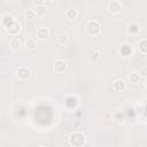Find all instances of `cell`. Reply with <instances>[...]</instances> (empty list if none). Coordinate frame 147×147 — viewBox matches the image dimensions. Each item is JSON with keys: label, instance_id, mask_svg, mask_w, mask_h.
Masks as SVG:
<instances>
[{"label": "cell", "instance_id": "d6986e66", "mask_svg": "<svg viewBox=\"0 0 147 147\" xmlns=\"http://www.w3.org/2000/svg\"><path fill=\"white\" fill-rule=\"evenodd\" d=\"M36 16H37V14H36L34 9H26L24 13V17L26 20H33V18H36Z\"/></svg>", "mask_w": 147, "mask_h": 147}, {"label": "cell", "instance_id": "5b68a950", "mask_svg": "<svg viewBox=\"0 0 147 147\" xmlns=\"http://www.w3.org/2000/svg\"><path fill=\"white\" fill-rule=\"evenodd\" d=\"M122 8H123V6H122L121 1H118V0H111V1L107 5V10H108L110 14H114V15L118 14V13L122 10Z\"/></svg>", "mask_w": 147, "mask_h": 147}, {"label": "cell", "instance_id": "e0dca14e", "mask_svg": "<svg viewBox=\"0 0 147 147\" xmlns=\"http://www.w3.org/2000/svg\"><path fill=\"white\" fill-rule=\"evenodd\" d=\"M65 16H67V18H69V20H75V18L78 16V11H77V9H75V8H69V9L65 10Z\"/></svg>", "mask_w": 147, "mask_h": 147}, {"label": "cell", "instance_id": "ac0fdd59", "mask_svg": "<svg viewBox=\"0 0 147 147\" xmlns=\"http://www.w3.org/2000/svg\"><path fill=\"white\" fill-rule=\"evenodd\" d=\"M15 18H14V16L11 15V14H6V15H3L2 16V18H1V24H2V26H5V25H7L9 22H11V21H14Z\"/></svg>", "mask_w": 147, "mask_h": 147}, {"label": "cell", "instance_id": "8992f818", "mask_svg": "<svg viewBox=\"0 0 147 147\" xmlns=\"http://www.w3.org/2000/svg\"><path fill=\"white\" fill-rule=\"evenodd\" d=\"M67 68H68V64H67V62L64 60H55V62L53 64V69L57 74L64 72L67 70Z\"/></svg>", "mask_w": 147, "mask_h": 147}, {"label": "cell", "instance_id": "d4e9b609", "mask_svg": "<svg viewBox=\"0 0 147 147\" xmlns=\"http://www.w3.org/2000/svg\"><path fill=\"white\" fill-rule=\"evenodd\" d=\"M37 147H45V146H37Z\"/></svg>", "mask_w": 147, "mask_h": 147}, {"label": "cell", "instance_id": "52a82bcc", "mask_svg": "<svg viewBox=\"0 0 147 147\" xmlns=\"http://www.w3.org/2000/svg\"><path fill=\"white\" fill-rule=\"evenodd\" d=\"M64 103H65L67 108H69V109H75V108H77L79 101H78V98H77L76 95H68V96L65 98V100H64Z\"/></svg>", "mask_w": 147, "mask_h": 147}, {"label": "cell", "instance_id": "603a6c76", "mask_svg": "<svg viewBox=\"0 0 147 147\" xmlns=\"http://www.w3.org/2000/svg\"><path fill=\"white\" fill-rule=\"evenodd\" d=\"M98 55H99V53H98V52H95V53H94V59H95V60L98 59Z\"/></svg>", "mask_w": 147, "mask_h": 147}, {"label": "cell", "instance_id": "9c48e42d", "mask_svg": "<svg viewBox=\"0 0 147 147\" xmlns=\"http://www.w3.org/2000/svg\"><path fill=\"white\" fill-rule=\"evenodd\" d=\"M48 34H49V31H48L47 28H39L36 31V37L39 40H46V38L48 37Z\"/></svg>", "mask_w": 147, "mask_h": 147}, {"label": "cell", "instance_id": "8fae6325", "mask_svg": "<svg viewBox=\"0 0 147 147\" xmlns=\"http://www.w3.org/2000/svg\"><path fill=\"white\" fill-rule=\"evenodd\" d=\"M127 79H129V83H131V84H138L140 82V79H141V76L137 71H132V72L129 74Z\"/></svg>", "mask_w": 147, "mask_h": 147}, {"label": "cell", "instance_id": "4fadbf2b", "mask_svg": "<svg viewBox=\"0 0 147 147\" xmlns=\"http://www.w3.org/2000/svg\"><path fill=\"white\" fill-rule=\"evenodd\" d=\"M8 45H9V48L13 49V51H18V49L21 48V46H22L20 39H17V38H13V39H10Z\"/></svg>", "mask_w": 147, "mask_h": 147}, {"label": "cell", "instance_id": "9a60e30c", "mask_svg": "<svg viewBox=\"0 0 147 147\" xmlns=\"http://www.w3.org/2000/svg\"><path fill=\"white\" fill-rule=\"evenodd\" d=\"M34 11L37 14V16H45L47 14V6L46 5H41V6H37L34 8Z\"/></svg>", "mask_w": 147, "mask_h": 147}, {"label": "cell", "instance_id": "5bb4252c", "mask_svg": "<svg viewBox=\"0 0 147 147\" xmlns=\"http://www.w3.org/2000/svg\"><path fill=\"white\" fill-rule=\"evenodd\" d=\"M138 49L140 53L147 54V38H144L138 42Z\"/></svg>", "mask_w": 147, "mask_h": 147}, {"label": "cell", "instance_id": "30bf717a", "mask_svg": "<svg viewBox=\"0 0 147 147\" xmlns=\"http://www.w3.org/2000/svg\"><path fill=\"white\" fill-rule=\"evenodd\" d=\"M114 90L116 92H123L125 88H126V83L123 80V79H116L114 82Z\"/></svg>", "mask_w": 147, "mask_h": 147}, {"label": "cell", "instance_id": "277c9868", "mask_svg": "<svg viewBox=\"0 0 147 147\" xmlns=\"http://www.w3.org/2000/svg\"><path fill=\"white\" fill-rule=\"evenodd\" d=\"M30 76H31V71L26 67H20V68H17V70H16V77H17L18 80L25 82V80H28L30 78Z\"/></svg>", "mask_w": 147, "mask_h": 147}, {"label": "cell", "instance_id": "ffe728a7", "mask_svg": "<svg viewBox=\"0 0 147 147\" xmlns=\"http://www.w3.org/2000/svg\"><path fill=\"white\" fill-rule=\"evenodd\" d=\"M24 46H25L26 49H34V48L37 47V42H36L34 39H28V40L25 41Z\"/></svg>", "mask_w": 147, "mask_h": 147}, {"label": "cell", "instance_id": "cb8c5ba5", "mask_svg": "<svg viewBox=\"0 0 147 147\" xmlns=\"http://www.w3.org/2000/svg\"><path fill=\"white\" fill-rule=\"evenodd\" d=\"M145 86H146V88H147V79H146V83H145Z\"/></svg>", "mask_w": 147, "mask_h": 147}, {"label": "cell", "instance_id": "ba28073f", "mask_svg": "<svg viewBox=\"0 0 147 147\" xmlns=\"http://www.w3.org/2000/svg\"><path fill=\"white\" fill-rule=\"evenodd\" d=\"M118 52H119L121 56H123V57H130L132 55V53H133V48L131 47V45L125 44V45H123V46L119 47V51Z\"/></svg>", "mask_w": 147, "mask_h": 147}, {"label": "cell", "instance_id": "6da1fadb", "mask_svg": "<svg viewBox=\"0 0 147 147\" xmlns=\"http://www.w3.org/2000/svg\"><path fill=\"white\" fill-rule=\"evenodd\" d=\"M68 141H69V145L71 147H83L86 144V137L83 132L75 131V132L70 133Z\"/></svg>", "mask_w": 147, "mask_h": 147}, {"label": "cell", "instance_id": "7a4b0ae2", "mask_svg": "<svg viewBox=\"0 0 147 147\" xmlns=\"http://www.w3.org/2000/svg\"><path fill=\"white\" fill-rule=\"evenodd\" d=\"M3 29H5V31H6L9 36H17V34L21 32L22 26H21V23H20L18 21L14 20V21L9 22L7 25H5Z\"/></svg>", "mask_w": 147, "mask_h": 147}, {"label": "cell", "instance_id": "3957f363", "mask_svg": "<svg viewBox=\"0 0 147 147\" xmlns=\"http://www.w3.org/2000/svg\"><path fill=\"white\" fill-rule=\"evenodd\" d=\"M85 29H86V32L90 36H96L101 31V24L96 20H91V21H88L86 23Z\"/></svg>", "mask_w": 147, "mask_h": 147}, {"label": "cell", "instance_id": "7402d4cb", "mask_svg": "<svg viewBox=\"0 0 147 147\" xmlns=\"http://www.w3.org/2000/svg\"><path fill=\"white\" fill-rule=\"evenodd\" d=\"M33 5L37 7V6H41V5H45V1H42V0H34L33 1Z\"/></svg>", "mask_w": 147, "mask_h": 147}, {"label": "cell", "instance_id": "7c38bea8", "mask_svg": "<svg viewBox=\"0 0 147 147\" xmlns=\"http://www.w3.org/2000/svg\"><path fill=\"white\" fill-rule=\"evenodd\" d=\"M139 31H140V25H139L138 23L132 22V23L129 24V26H127V32H129L130 34H137Z\"/></svg>", "mask_w": 147, "mask_h": 147}, {"label": "cell", "instance_id": "44dd1931", "mask_svg": "<svg viewBox=\"0 0 147 147\" xmlns=\"http://www.w3.org/2000/svg\"><path fill=\"white\" fill-rule=\"evenodd\" d=\"M114 117H115V119H116V121H118V122H122V121H123V118H124L123 111H122V110H118V111H116V113H115V115H114Z\"/></svg>", "mask_w": 147, "mask_h": 147}, {"label": "cell", "instance_id": "2e32d148", "mask_svg": "<svg viewBox=\"0 0 147 147\" xmlns=\"http://www.w3.org/2000/svg\"><path fill=\"white\" fill-rule=\"evenodd\" d=\"M56 39H57V42H59L60 45H65V44L68 42V40H69V36H68L65 32H61V33L57 34Z\"/></svg>", "mask_w": 147, "mask_h": 147}]
</instances>
